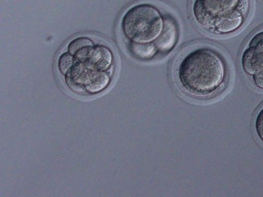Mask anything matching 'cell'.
<instances>
[{"instance_id":"obj_1","label":"cell","mask_w":263,"mask_h":197,"mask_svg":"<svg viewBox=\"0 0 263 197\" xmlns=\"http://www.w3.org/2000/svg\"><path fill=\"white\" fill-rule=\"evenodd\" d=\"M120 29L129 53L141 61L168 53L179 37L175 17L159 5L149 2L128 7L122 15Z\"/></svg>"},{"instance_id":"obj_2","label":"cell","mask_w":263,"mask_h":197,"mask_svg":"<svg viewBox=\"0 0 263 197\" xmlns=\"http://www.w3.org/2000/svg\"><path fill=\"white\" fill-rule=\"evenodd\" d=\"M172 70L181 88L197 97L213 93L223 81L226 73L220 55L200 43L182 49L175 58Z\"/></svg>"},{"instance_id":"obj_3","label":"cell","mask_w":263,"mask_h":197,"mask_svg":"<svg viewBox=\"0 0 263 197\" xmlns=\"http://www.w3.org/2000/svg\"><path fill=\"white\" fill-rule=\"evenodd\" d=\"M249 8V0H192L191 12L200 28L213 33L222 18L237 11L244 17Z\"/></svg>"},{"instance_id":"obj_4","label":"cell","mask_w":263,"mask_h":197,"mask_svg":"<svg viewBox=\"0 0 263 197\" xmlns=\"http://www.w3.org/2000/svg\"><path fill=\"white\" fill-rule=\"evenodd\" d=\"M241 64L245 72L253 75L263 67V53L249 47L242 53Z\"/></svg>"},{"instance_id":"obj_5","label":"cell","mask_w":263,"mask_h":197,"mask_svg":"<svg viewBox=\"0 0 263 197\" xmlns=\"http://www.w3.org/2000/svg\"><path fill=\"white\" fill-rule=\"evenodd\" d=\"M245 17L237 11L232 12L221 19L215 27L213 33L226 34L232 32L241 26Z\"/></svg>"},{"instance_id":"obj_6","label":"cell","mask_w":263,"mask_h":197,"mask_svg":"<svg viewBox=\"0 0 263 197\" xmlns=\"http://www.w3.org/2000/svg\"><path fill=\"white\" fill-rule=\"evenodd\" d=\"M249 47H254L263 53V31L257 33L251 39Z\"/></svg>"},{"instance_id":"obj_7","label":"cell","mask_w":263,"mask_h":197,"mask_svg":"<svg viewBox=\"0 0 263 197\" xmlns=\"http://www.w3.org/2000/svg\"><path fill=\"white\" fill-rule=\"evenodd\" d=\"M255 127L258 137L263 142V107L258 112L256 117Z\"/></svg>"},{"instance_id":"obj_8","label":"cell","mask_w":263,"mask_h":197,"mask_svg":"<svg viewBox=\"0 0 263 197\" xmlns=\"http://www.w3.org/2000/svg\"><path fill=\"white\" fill-rule=\"evenodd\" d=\"M252 76L255 85L259 88L263 89V67Z\"/></svg>"}]
</instances>
